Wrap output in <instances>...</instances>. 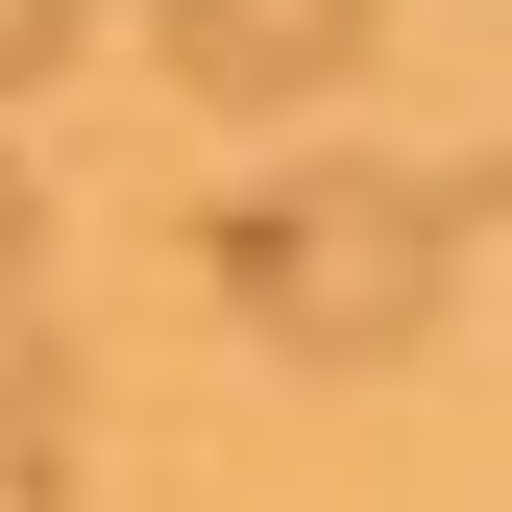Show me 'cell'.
I'll use <instances>...</instances> for the list:
<instances>
[{"instance_id": "cell-1", "label": "cell", "mask_w": 512, "mask_h": 512, "mask_svg": "<svg viewBox=\"0 0 512 512\" xmlns=\"http://www.w3.org/2000/svg\"><path fill=\"white\" fill-rule=\"evenodd\" d=\"M464 244H488L464 171H269V196L196 220V269H220V317L269 366H391V342H439Z\"/></svg>"}, {"instance_id": "cell-2", "label": "cell", "mask_w": 512, "mask_h": 512, "mask_svg": "<svg viewBox=\"0 0 512 512\" xmlns=\"http://www.w3.org/2000/svg\"><path fill=\"white\" fill-rule=\"evenodd\" d=\"M366 25H391V0H147L171 98H220V122H293V98H342V74H366Z\"/></svg>"}, {"instance_id": "cell-3", "label": "cell", "mask_w": 512, "mask_h": 512, "mask_svg": "<svg viewBox=\"0 0 512 512\" xmlns=\"http://www.w3.org/2000/svg\"><path fill=\"white\" fill-rule=\"evenodd\" d=\"M49 464H74V342H49V317L0 293V512H25Z\"/></svg>"}, {"instance_id": "cell-4", "label": "cell", "mask_w": 512, "mask_h": 512, "mask_svg": "<svg viewBox=\"0 0 512 512\" xmlns=\"http://www.w3.org/2000/svg\"><path fill=\"white\" fill-rule=\"evenodd\" d=\"M74 25H98V0H0V98H49V74H74Z\"/></svg>"}, {"instance_id": "cell-5", "label": "cell", "mask_w": 512, "mask_h": 512, "mask_svg": "<svg viewBox=\"0 0 512 512\" xmlns=\"http://www.w3.org/2000/svg\"><path fill=\"white\" fill-rule=\"evenodd\" d=\"M25 269H49V196H25V171H0V293H25Z\"/></svg>"}]
</instances>
